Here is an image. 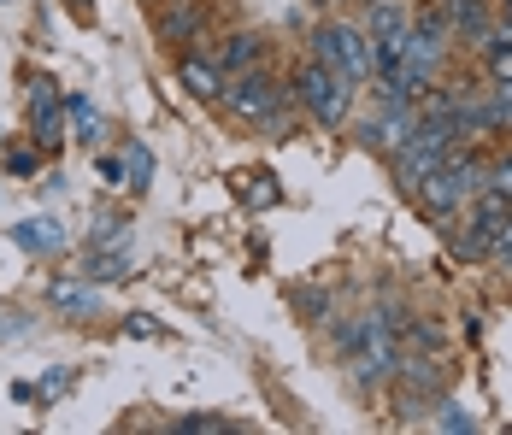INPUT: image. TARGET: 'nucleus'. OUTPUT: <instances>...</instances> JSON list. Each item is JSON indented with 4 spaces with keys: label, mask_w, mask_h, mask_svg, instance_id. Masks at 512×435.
I'll list each match as a JSON object with an SVG mask.
<instances>
[{
    "label": "nucleus",
    "mask_w": 512,
    "mask_h": 435,
    "mask_svg": "<svg viewBox=\"0 0 512 435\" xmlns=\"http://www.w3.org/2000/svg\"><path fill=\"white\" fill-rule=\"evenodd\" d=\"M95 171H101V183H130V177H124V159H112V153L95 159Z\"/></svg>",
    "instance_id": "nucleus-21"
},
{
    "label": "nucleus",
    "mask_w": 512,
    "mask_h": 435,
    "mask_svg": "<svg viewBox=\"0 0 512 435\" xmlns=\"http://www.w3.org/2000/svg\"><path fill=\"white\" fill-rule=\"evenodd\" d=\"M312 59L336 65L348 83H365L371 77V42H365V30H354V24H324L312 36Z\"/></svg>",
    "instance_id": "nucleus-3"
},
{
    "label": "nucleus",
    "mask_w": 512,
    "mask_h": 435,
    "mask_svg": "<svg viewBox=\"0 0 512 435\" xmlns=\"http://www.w3.org/2000/svg\"><path fill=\"white\" fill-rule=\"evenodd\" d=\"M483 65H489V77H495V83H507V77H512V30H489Z\"/></svg>",
    "instance_id": "nucleus-12"
},
{
    "label": "nucleus",
    "mask_w": 512,
    "mask_h": 435,
    "mask_svg": "<svg viewBox=\"0 0 512 435\" xmlns=\"http://www.w3.org/2000/svg\"><path fill=\"white\" fill-rule=\"evenodd\" d=\"M65 106H71V124H77V136H83V142H89V147L101 142V118H95V106H89V100H83V95H71V100H65Z\"/></svg>",
    "instance_id": "nucleus-14"
},
{
    "label": "nucleus",
    "mask_w": 512,
    "mask_h": 435,
    "mask_svg": "<svg viewBox=\"0 0 512 435\" xmlns=\"http://www.w3.org/2000/svg\"><path fill=\"white\" fill-rule=\"evenodd\" d=\"M0 6H6V0H0Z\"/></svg>",
    "instance_id": "nucleus-28"
},
{
    "label": "nucleus",
    "mask_w": 512,
    "mask_h": 435,
    "mask_svg": "<svg viewBox=\"0 0 512 435\" xmlns=\"http://www.w3.org/2000/svg\"><path fill=\"white\" fill-rule=\"evenodd\" d=\"M124 330H130V336H159V324H154V318H142V312H136V318H130Z\"/></svg>",
    "instance_id": "nucleus-25"
},
{
    "label": "nucleus",
    "mask_w": 512,
    "mask_h": 435,
    "mask_svg": "<svg viewBox=\"0 0 512 435\" xmlns=\"http://www.w3.org/2000/svg\"><path fill=\"white\" fill-rule=\"evenodd\" d=\"M501 18H507V30H512V0H501Z\"/></svg>",
    "instance_id": "nucleus-27"
},
{
    "label": "nucleus",
    "mask_w": 512,
    "mask_h": 435,
    "mask_svg": "<svg viewBox=\"0 0 512 435\" xmlns=\"http://www.w3.org/2000/svg\"><path fill=\"white\" fill-rule=\"evenodd\" d=\"M512 218V200L495 189H483L477 200H471V236H465V253H495V236L507 230Z\"/></svg>",
    "instance_id": "nucleus-5"
},
{
    "label": "nucleus",
    "mask_w": 512,
    "mask_h": 435,
    "mask_svg": "<svg viewBox=\"0 0 512 435\" xmlns=\"http://www.w3.org/2000/svg\"><path fill=\"white\" fill-rule=\"evenodd\" d=\"M12 242L24 247V253H59V247H65V230H59L53 218H30V224L12 230Z\"/></svg>",
    "instance_id": "nucleus-8"
},
{
    "label": "nucleus",
    "mask_w": 512,
    "mask_h": 435,
    "mask_svg": "<svg viewBox=\"0 0 512 435\" xmlns=\"http://www.w3.org/2000/svg\"><path fill=\"white\" fill-rule=\"evenodd\" d=\"M36 165H42V159H36L30 147H12V153H6V171H12V177H30Z\"/></svg>",
    "instance_id": "nucleus-20"
},
{
    "label": "nucleus",
    "mask_w": 512,
    "mask_h": 435,
    "mask_svg": "<svg viewBox=\"0 0 512 435\" xmlns=\"http://www.w3.org/2000/svg\"><path fill=\"white\" fill-rule=\"evenodd\" d=\"M295 100L307 106V118L318 124V130H336V124L348 118L354 83H348L336 65H324V59H307V65L295 71Z\"/></svg>",
    "instance_id": "nucleus-1"
},
{
    "label": "nucleus",
    "mask_w": 512,
    "mask_h": 435,
    "mask_svg": "<svg viewBox=\"0 0 512 435\" xmlns=\"http://www.w3.org/2000/svg\"><path fill=\"white\" fill-rule=\"evenodd\" d=\"M442 159H448V142H436V136H424V130L412 124V136L395 147V177H401L407 189H418L430 171H442Z\"/></svg>",
    "instance_id": "nucleus-4"
},
{
    "label": "nucleus",
    "mask_w": 512,
    "mask_h": 435,
    "mask_svg": "<svg viewBox=\"0 0 512 435\" xmlns=\"http://www.w3.org/2000/svg\"><path fill=\"white\" fill-rule=\"evenodd\" d=\"M159 36H165V42H183V36H195V12H189V6H171V12L159 18Z\"/></svg>",
    "instance_id": "nucleus-16"
},
{
    "label": "nucleus",
    "mask_w": 512,
    "mask_h": 435,
    "mask_svg": "<svg viewBox=\"0 0 512 435\" xmlns=\"http://www.w3.org/2000/svg\"><path fill=\"white\" fill-rule=\"evenodd\" d=\"M436 424H442V430H454V435L477 430V418H471V412H465L460 400H442V406H436Z\"/></svg>",
    "instance_id": "nucleus-17"
},
{
    "label": "nucleus",
    "mask_w": 512,
    "mask_h": 435,
    "mask_svg": "<svg viewBox=\"0 0 512 435\" xmlns=\"http://www.w3.org/2000/svg\"><path fill=\"white\" fill-rule=\"evenodd\" d=\"M177 77H183V89H189L195 100H224V77H218V65H206V59H195V53L177 65Z\"/></svg>",
    "instance_id": "nucleus-7"
},
{
    "label": "nucleus",
    "mask_w": 512,
    "mask_h": 435,
    "mask_svg": "<svg viewBox=\"0 0 512 435\" xmlns=\"http://www.w3.org/2000/svg\"><path fill=\"white\" fill-rule=\"evenodd\" d=\"M65 6H71V18H77V24H89V18H95V0H65Z\"/></svg>",
    "instance_id": "nucleus-26"
},
{
    "label": "nucleus",
    "mask_w": 512,
    "mask_h": 435,
    "mask_svg": "<svg viewBox=\"0 0 512 435\" xmlns=\"http://www.w3.org/2000/svg\"><path fill=\"white\" fill-rule=\"evenodd\" d=\"M254 65H259V36L254 30H242V36L224 42V71H254Z\"/></svg>",
    "instance_id": "nucleus-13"
},
{
    "label": "nucleus",
    "mask_w": 512,
    "mask_h": 435,
    "mask_svg": "<svg viewBox=\"0 0 512 435\" xmlns=\"http://www.w3.org/2000/svg\"><path fill=\"white\" fill-rule=\"evenodd\" d=\"M495 259H501V265H507V271H512V218H507V230L495 236Z\"/></svg>",
    "instance_id": "nucleus-23"
},
{
    "label": "nucleus",
    "mask_w": 512,
    "mask_h": 435,
    "mask_svg": "<svg viewBox=\"0 0 512 435\" xmlns=\"http://www.w3.org/2000/svg\"><path fill=\"white\" fill-rule=\"evenodd\" d=\"M495 106H501V118L512 124V77H507V83H495Z\"/></svg>",
    "instance_id": "nucleus-24"
},
{
    "label": "nucleus",
    "mask_w": 512,
    "mask_h": 435,
    "mask_svg": "<svg viewBox=\"0 0 512 435\" xmlns=\"http://www.w3.org/2000/svg\"><path fill=\"white\" fill-rule=\"evenodd\" d=\"M224 106H230L242 124H254V130H271V136H283V130H289V118H283V89H277L259 65H254V71H230Z\"/></svg>",
    "instance_id": "nucleus-2"
},
{
    "label": "nucleus",
    "mask_w": 512,
    "mask_h": 435,
    "mask_svg": "<svg viewBox=\"0 0 512 435\" xmlns=\"http://www.w3.org/2000/svg\"><path fill=\"white\" fill-rule=\"evenodd\" d=\"M242 194H248V206H271V200H277L271 171H242Z\"/></svg>",
    "instance_id": "nucleus-15"
},
{
    "label": "nucleus",
    "mask_w": 512,
    "mask_h": 435,
    "mask_svg": "<svg viewBox=\"0 0 512 435\" xmlns=\"http://www.w3.org/2000/svg\"><path fill=\"white\" fill-rule=\"evenodd\" d=\"M30 130H36V142L48 147H59V95H53V83H36L30 89Z\"/></svg>",
    "instance_id": "nucleus-6"
},
{
    "label": "nucleus",
    "mask_w": 512,
    "mask_h": 435,
    "mask_svg": "<svg viewBox=\"0 0 512 435\" xmlns=\"http://www.w3.org/2000/svg\"><path fill=\"white\" fill-rule=\"evenodd\" d=\"M83 277H89V283H118V277H130V253H124V247H112V253H101V247H95Z\"/></svg>",
    "instance_id": "nucleus-11"
},
{
    "label": "nucleus",
    "mask_w": 512,
    "mask_h": 435,
    "mask_svg": "<svg viewBox=\"0 0 512 435\" xmlns=\"http://www.w3.org/2000/svg\"><path fill=\"white\" fill-rule=\"evenodd\" d=\"M489 189H495V194H507V200H512V153H501V159L489 165Z\"/></svg>",
    "instance_id": "nucleus-19"
},
{
    "label": "nucleus",
    "mask_w": 512,
    "mask_h": 435,
    "mask_svg": "<svg viewBox=\"0 0 512 435\" xmlns=\"http://www.w3.org/2000/svg\"><path fill=\"white\" fill-rule=\"evenodd\" d=\"M124 165L136 171L130 183H136V189H148V177H154V153H148V147H124Z\"/></svg>",
    "instance_id": "nucleus-18"
},
{
    "label": "nucleus",
    "mask_w": 512,
    "mask_h": 435,
    "mask_svg": "<svg viewBox=\"0 0 512 435\" xmlns=\"http://www.w3.org/2000/svg\"><path fill=\"white\" fill-rule=\"evenodd\" d=\"M177 430H201V435H218V430H230V424H224V418H183Z\"/></svg>",
    "instance_id": "nucleus-22"
},
{
    "label": "nucleus",
    "mask_w": 512,
    "mask_h": 435,
    "mask_svg": "<svg viewBox=\"0 0 512 435\" xmlns=\"http://www.w3.org/2000/svg\"><path fill=\"white\" fill-rule=\"evenodd\" d=\"M412 194H418L430 212H442V218H448V212H460V200H465V194L454 189V177H448V171H430V177H424Z\"/></svg>",
    "instance_id": "nucleus-9"
},
{
    "label": "nucleus",
    "mask_w": 512,
    "mask_h": 435,
    "mask_svg": "<svg viewBox=\"0 0 512 435\" xmlns=\"http://www.w3.org/2000/svg\"><path fill=\"white\" fill-rule=\"evenodd\" d=\"M48 306H59V312H101V289L89 283H48Z\"/></svg>",
    "instance_id": "nucleus-10"
}]
</instances>
